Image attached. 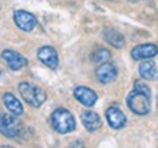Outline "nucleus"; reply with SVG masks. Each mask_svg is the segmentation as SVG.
I'll return each mask as SVG.
<instances>
[{
    "mask_svg": "<svg viewBox=\"0 0 158 148\" xmlns=\"http://www.w3.org/2000/svg\"><path fill=\"white\" fill-rule=\"evenodd\" d=\"M106 119H107L110 128H113V129H120L126 125V116L117 107H108L106 110Z\"/></svg>",
    "mask_w": 158,
    "mask_h": 148,
    "instance_id": "11",
    "label": "nucleus"
},
{
    "mask_svg": "<svg viewBox=\"0 0 158 148\" xmlns=\"http://www.w3.org/2000/svg\"><path fill=\"white\" fill-rule=\"evenodd\" d=\"M107 60H110V51L107 49H97L94 53H92V62L98 63V65H102Z\"/></svg>",
    "mask_w": 158,
    "mask_h": 148,
    "instance_id": "16",
    "label": "nucleus"
},
{
    "mask_svg": "<svg viewBox=\"0 0 158 148\" xmlns=\"http://www.w3.org/2000/svg\"><path fill=\"white\" fill-rule=\"evenodd\" d=\"M81 120H82L84 126L89 132L98 131L102 125L100 116H98L95 112H92V110H85V112H82V114H81Z\"/></svg>",
    "mask_w": 158,
    "mask_h": 148,
    "instance_id": "12",
    "label": "nucleus"
},
{
    "mask_svg": "<svg viewBox=\"0 0 158 148\" xmlns=\"http://www.w3.org/2000/svg\"><path fill=\"white\" fill-rule=\"evenodd\" d=\"M13 21L22 31H32L37 25V18L27 11H16L13 13Z\"/></svg>",
    "mask_w": 158,
    "mask_h": 148,
    "instance_id": "5",
    "label": "nucleus"
},
{
    "mask_svg": "<svg viewBox=\"0 0 158 148\" xmlns=\"http://www.w3.org/2000/svg\"><path fill=\"white\" fill-rule=\"evenodd\" d=\"M139 75H141V78L143 79H152L155 78V75H157V68H155V63L152 60H145V62H142L139 65Z\"/></svg>",
    "mask_w": 158,
    "mask_h": 148,
    "instance_id": "15",
    "label": "nucleus"
},
{
    "mask_svg": "<svg viewBox=\"0 0 158 148\" xmlns=\"http://www.w3.org/2000/svg\"><path fill=\"white\" fill-rule=\"evenodd\" d=\"M73 95L79 103H82L86 107H92L97 103V98H98L97 92L94 90H91V88H86V87H78V88H75Z\"/></svg>",
    "mask_w": 158,
    "mask_h": 148,
    "instance_id": "8",
    "label": "nucleus"
},
{
    "mask_svg": "<svg viewBox=\"0 0 158 148\" xmlns=\"http://www.w3.org/2000/svg\"><path fill=\"white\" fill-rule=\"evenodd\" d=\"M149 98H151V90L148 88L147 84L138 81L133 85V90L129 92L126 103H127V107L135 114L145 116L149 113V108H151Z\"/></svg>",
    "mask_w": 158,
    "mask_h": 148,
    "instance_id": "1",
    "label": "nucleus"
},
{
    "mask_svg": "<svg viewBox=\"0 0 158 148\" xmlns=\"http://www.w3.org/2000/svg\"><path fill=\"white\" fill-rule=\"evenodd\" d=\"M38 59L41 63H44L47 68L56 69L59 66V56L57 51L50 46H43L38 50Z\"/></svg>",
    "mask_w": 158,
    "mask_h": 148,
    "instance_id": "7",
    "label": "nucleus"
},
{
    "mask_svg": "<svg viewBox=\"0 0 158 148\" xmlns=\"http://www.w3.org/2000/svg\"><path fill=\"white\" fill-rule=\"evenodd\" d=\"M18 90H19V94L22 95L23 100L28 103L29 106H32V107H40L45 101V92L40 87L35 85V84L21 82L18 85Z\"/></svg>",
    "mask_w": 158,
    "mask_h": 148,
    "instance_id": "3",
    "label": "nucleus"
},
{
    "mask_svg": "<svg viewBox=\"0 0 158 148\" xmlns=\"http://www.w3.org/2000/svg\"><path fill=\"white\" fill-rule=\"evenodd\" d=\"M104 38L108 44H111L116 49H122L124 46V37L120 32H117L116 29H106L104 31Z\"/></svg>",
    "mask_w": 158,
    "mask_h": 148,
    "instance_id": "14",
    "label": "nucleus"
},
{
    "mask_svg": "<svg viewBox=\"0 0 158 148\" xmlns=\"http://www.w3.org/2000/svg\"><path fill=\"white\" fill-rule=\"evenodd\" d=\"M95 75H97V79L100 81L101 84H108V82H111V81L116 79V76H117V69H116L114 65L106 62V63H102V65L98 66Z\"/></svg>",
    "mask_w": 158,
    "mask_h": 148,
    "instance_id": "9",
    "label": "nucleus"
},
{
    "mask_svg": "<svg viewBox=\"0 0 158 148\" xmlns=\"http://www.w3.org/2000/svg\"><path fill=\"white\" fill-rule=\"evenodd\" d=\"M2 57H3L5 63L12 70H21L28 63L22 54H19L18 51H13V50H3L2 51Z\"/></svg>",
    "mask_w": 158,
    "mask_h": 148,
    "instance_id": "6",
    "label": "nucleus"
},
{
    "mask_svg": "<svg viewBox=\"0 0 158 148\" xmlns=\"http://www.w3.org/2000/svg\"><path fill=\"white\" fill-rule=\"evenodd\" d=\"M0 128H2V133L7 138H16L19 133L22 132V125L16 114H3L2 116V122H0Z\"/></svg>",
    "mask_w": 158,
    "mask_h": 148,
    "instance_id": "4",
    "label": "nucleus"
},
{
    "mask_svg": "<svg viewBox=\"0 0 158 148\" xmlns=\"http://www.w3.org/2000/svg\"><path fill=\"white\" fill-rule=\"evenodd\" d=\"M3 103H5L6 108L10 112V113L16 114V116H21V114H23V107L22 104H21V101L18 100L12 92H6L5 95H3Z\"/></svg>",
    "mask_w": 158,
    "mask_h": 148,
    "instance_id": "13",
    "label": "nucleus"
},
{
    "mask_svg": "<svg viewBox=\"0 0 158 148\" xmlns=\"http://www.w3.org/2000/svg\"><path fill=\"white\" fill-rule=\"evenodd\" d=\"M51 125L54 128V131L59 133H70L76 129V122H75L73 114L63 107H59L53 112Z\"/></svg>",
    "mask_w": 158,
    "mask_h": 148,
    "instance_id": "2",
    "label": "nucleus"
},
{
    "mask_svg": "<svg viewBox=\"0 0 158 148\" xmlns=\"http://www.w3.org/2000/svg\"><path fill=\"white\" fill-rule=\"evenodd\" d=\"M158 49L155 44H141V46L133 47V50L130 53V56L133 57L135 60H147L151 57L157 56Z\"/></svg>",
    "mask_w": 158,
    "mask_h": 148,
    "instance_id": "10",
    "label": "nucleus"
}]
</instances>
